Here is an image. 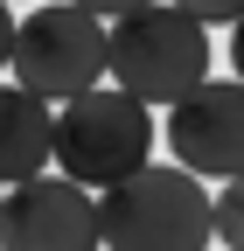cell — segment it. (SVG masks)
I'll use <instances>...</instances> for the list:
<instances>
[{
    "mask_svg": "<svg viewBox=\"0 0 244 251\" xmlns=\"http://www.w3.org/2000/svg\"><path fill=\"white\" fill-rule=\"evenodd\" d=\"M98 251H209V188L189 168L140 161L98 188Z\"/></svg>",
    "mask_w": 244,
    "mask_h": 251,
    "instance_id": "cell-1",
    "label": "cell"
},
{
    "mask_svg": "<svg viewBox=\"0 0 244 251\" xmlns=\"http://www.w3.org/2000/svg\"><path fill=\"white\" fill-rule=\"evenodd\" d=\"M105 77L140 105H174L209 77V28L189 21L174 0H146L105 21Z\"/></svg>",
    "mask_w": 244,
    "mask_h": 251,
    "instance_id": "cell-2",
    "label": "cell"
},
{
    "mask_svg": "<svg viewBox=\"0 0 244 251\" xmlns=\"http://www.w3.org/2000/svg\"><path fill=\"white\" fill-rule=\"evenodd\" d=\"M49 161L84 188H112L119 175H133L140 161H154V105H140L119 84H91L56 112Z\"/></svg>",
    "mask_w": 244,
    "mask_h": 251,
    "instance_id": "cell-3",
    "label": "cell"
},
{
    "mask_svg": "<svg viewBox=\"0 0 244 251\" xmlns=\"http://www.w3.org/2000/svg\"><path fill=\"white\" fill-rule=\"evenodd\" d=\"M7 77L21 91H35L42 105H63L77 91L105 84V21L84 14L77 0H42L35 14L14 21Z\"/></svg>",
    "mask_w": 244,
    "mask_h": 251,
    "instance_id": "cell-4",
    "label": "cell"
},
{
    "mask_svg": "<svg viewBox=\"0 0 244 251\" xmlns=\"http://www.w3.org/2000/svg\"><path fill=\"white\" fill-rule=\"evenodd\" d=\"M0 251H98V196L70 175H28L0 188Z\"/></svg>",
    "mask_w": 244,
    "mask_h": 251,
    "instance_id": "cell-5",
    "label": "cell"
},
{
    "mask_svg": "<svg viewBox=\"0 0 244 251\" xmlns=\"http://www.w3.org/2000/svg\"><path fill=\"white\" fill-rule=\"evenodd\" d=\"M168 153L189 175H244V84L202 77L168 105Z\"/></svg>",
    "mask_w": 244,
    "mask_h": 251,
    "instance_id": "cell-6",
    "label": "cell"
},
{
    "mask_svg": "<svg viewBox=\"0 0 244 251\" xmlns=\"http://www.w3.org/2000/svg\"><path fill=\"white\" fill-rule=\"evenodd\" d=\"M49 140H56V112L7 77L0 84V188L42 175L49 168Z\"/></svg>",
    "mask_w": 244,
    "mask_h": 251,
    "instance_id": "cell-7",
    "label": "cell"
},
{
    "mask_svg": "<svg viewBox=\"0 0 244 251\" xmlns=\"http://www.w3.org/2000/svg\"><path fill=\"white\" fill-rule=\"evenodd\" d=\"M209 244L244 251V175H223V188L209 196Z\"/></svg>",
    "mask_w": 244,
    "mask_h": 251,
    "instance_id": "cell-8",
    "label": "cell"
},
{
    "mask_svg": "<svg viewBox=\"0 0 244 251\" xmlns=\"http://www.w3.org/2000/svg\"><path fill=\"white\" fill-rule=\"evenodd\" d=\"M189 21H202V28H217V21H237L244 14V0H174Z\"/></svg>",
    "mask_w": 244,
    "mask_h": 251,
    "instance_id": "cell-9",
    "label": "cell"
},
{
    "mask_svg": "<svg viewBox=\"0 0 244 251\" xmlns=\"http://www.w3.org/2000/svg\"><path fill=\"white\" fill-rule=\"evenodd\" d=\"M84 14H98V21H112V14H126V7H146V0H77Z\"/></svg>",
    "mask_w": 244,
    "mask_h": 251,
    "instance_id": "cell-10",
    "label": "cell"
},
{
    "mask_svg": "<svg viewBox=\"0 0 244 251\" xmlns=\"http://www.w3.org/2000/svg\"><path fill=\"white\" fill-rule=\"evenodd\" d=\"M230 77H237V84H244V14H237V21H230Z\"/></svg>",
    "mask_w": 244,
    "mask_h": 251,
    "instance_id": "cell-11",
    "label": "cell"
},
{
    "mask_svg": "<svg viewBox=\"0 0 244 251\" xmlns=\"http://www.w3.org/2000/svg\"><path fill=\"white\" fill-rule=\"evenodd\" d=\"M7 42H14V14H7V0H0V70H7Z\"/></svg>",
    "mask_w": 244,
    "mask_h": 251,
    "instance_id": "cell-12",
    "label": "cell"
}]
</instances>
